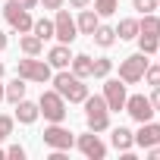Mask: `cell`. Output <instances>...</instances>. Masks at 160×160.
I'll list each match as a JSON object with an SVG mask.
<instances>
[{"label": "cell", "instance_id": "6da1fadb", "mask_svg": "<svg viewBox=\"0 0 160 160\" xmlns=\"http://www.w3.org/2000/svg\"><path fill=\"white\" fill-rule=\"evenodd\" d=\"M50 82H53V91H57L63 101H69V104H82V101L88 98V85H85V78H78L75 72L60 69L57 75H50Z\"/></svg>", "mask_w": 160, "mask_h": 160}, {"label": "cell", "instance_id": "7a4b0ae2", "mask_svg": "<svg viewBox=\"0 0 160 160\" xmlns=\"http://www.w3.org/2000/svg\"><path fill=\"white\" fill-rule=\"evenodd\" d=\"M85 122H88V132H107L110 129V107H107V101H104V94H88L85 101Z\"/></svg>", "mask_w": 160, "mask_h": 160}, {"label": "cell", "instance_id": "3957f363", "mask_svg": "<svg viewBox=\"0 0 160 160\" xmlns=\"http://www.w3.org/2000/svg\"><path fill=\"white\" fill-rule=\"evenodd\" d=\"M16 72H19V78H25V82H38V85H44V82H50V63L47 60H35V57H25V60H19L16 63Z\"/></svg>", "mask_w": 160, "mask_h": 160}, {"label": "cell", "instance_id": "277c9868", "mask_svg": "<svg viewBox=\"0 0 160 160\" xmlns=\"http://www.w3.org/2000/svg\"><path fill=\"white\" fill-rule=\"evenodd\" d=\"M38 110H41V116L47 119V122H63L66 119V101L57 94V91H44L41 98H38Z\"/></svg>", "mask_w": 160, "mask_h": 160}, {"label": "cell", "instance_id": "5b68a950", "mask_svg": "<svg viewBox=\"0 0 160 160\" xmlns=\"http://www.w3.org/2000/svg\"><path fill=\"white\" fill-rule=\"evenodd\" d=\"M144 69H148V53H132L119 63V78L126 85H135L144 78Z\"/></svg>", "mask_w": 160, "mask_h": 160}, {"label": "cell", "instance_id": "8992f818", "mask_svg": "<svg viewBox=\"0 0 160 160\" xmlns=\"http://www.w3.org/2000/svg\"><path fill=\"white\" fill-rule=\"evenodd\" d=\"M75 35H78V25H75V19L69 16V10H57V16H53V38L60 41V44H72L75 41Z\"/></svg>", "mask_w": 160, "mask_h": 160}, {"label": "cell", "instance_id": "52a82bcc", "mask_svg": "<svg viewBox=\"0 0 160 160\" xmlns=\"http://www.w3.org/2000/svg\"><path fill=\"white\" fill-rule=\"evenodd\" d=\"M3 19L10 22V28L13 32H19V35H25V32H32V13L25 10V7H19V3H13V0H10V3L3 7Z\"/></svg>", "mask_w": 160, "mask_h": 160}, {"label": "cell", "instance_id": "ba28073f", "mask_svg": "<svg viewBox=\"0 0 160 160\" xmlns=\"http://www.w3.org/2000/svg\"><path fill=\"white\" fill-rule=\"evenodd\" d=\"M44 144H47L50 151H69V148L75 144V135H72L69 129H63L60 122H50V126L44 129Z\"/></svg>", "mask_w": 160, "mask_h": 160}, {"label": "cell", "instance_id": "9c48e42d", "mask_svg": "<svg viewBox=\"0 0 160 160\" xmlns=\"http://www.w3.org/2000/svg\"><path fill=\"white\" fill-rule=\"evenodd\" d=\"M135 122H148V119H154V107H151V98H144V94H132V98H126V107H122Z\"/></svg>", "mask_w": 160, "mask_h": 160}, {"label": "cell", "instance_id": "30bf717a", "mask_svg": "<svg viewBox=\"0 0 160 160\" xmlns=\"http://www.w3.org/2000/svg\"><path fill=\"white\" fill-rule=\"evenodd\" d=\"M75 144H78V151H82L88 160H104V157H107V144L98 138V132H85V135H78Z\"/></svg>", "mask_w": 160, "mask_h": 160}, {"label": "cell", "instance_id": "8fae6325", "mask_svg": "<svg viewBox=\"0 0 160 160\" xmlns=\"http://www.w3.org/2000/svg\"><path fill=\"white\" fill-rule=\"evenodd\" d=\"M126 82L122 78H107L104 82V101H107V107L110 110H122L126 107Z\"/></svg>", "mask_w": 160, "mask_h": 160}, {"label": "cell", "instance_id": "7c38bea8", "mask_svg": "<svg viewBox=\"0 0 160 160\" xmlns=\"http://www.w3.org/2000/svg\"><path fill=\"white\" fill-rule=\"evenodd\" d=\"M141 129L135 132V144L138 148H154V144H160V122H154V119H148V122H138Z\"/></svg>", "mask_w": 160, "mask_h": 160}, {"label": "cell", "instance_id": "4fadbf2b", "mask_svg": "<svg viewBox=\"0 0 160 160\" xmlns=\"http://www.w3.org/2000/svg\"><path fill=\"white\" fill-rule=\"evenodd\" d=\"M110 144H113L116 151L129 154V151L135 148V132H129L126 126H116V129H113V135H110Z\"/></svg>", "mask_w": 160, "mask_h": 160}, {"label": "cell", "instance_id": "5bb4252c", "mask_svg": "<svg viewBox=\"0 0 160 160\" xmlns=\"http://www.w3.org/2000/svg\"><path fill=\"white\" fill-rule=\"evenodd\" d=\"M47 63H50V69H69V63H72L69 44H57V47H50V53H47Z\"/></svg>", "mask_w": 160, "mask_h": 160}, {"label": "cell", "instance_id": "9a60e30c", "mask_svg": "<svg viewBox=\"0 0 160 160\" xmlns=\"http://www.w3.org/2000/svg\"><path fill=\"white\" fill-rule=\"evenodd\" d=\"M13 107H16V119H19L22 126H32V122H35V119L41 116L38 104H32V101H25V98H22L19 104H13Z\"/></svg>", "mask_w": 160, "mask_h": 160}, {"label": "cell", "instance_id": "2e32d148", "mask_svg": "<svg viewBox=\"0 0 160 160\" xmlns=\"http://www.w3.org/2000/svg\"><path fill=\"white\" fill-rule=\"evenodd\" d=\"M75 25H78V35H94V28L101 25V16L94 13V10H82L78 13V19H75Z\"/></svg>", "mask_w": 160, "mask_h": 160}, {"label": "cell", "instance_id": "e0dca14e", "mask_svg": "<svg viewBox=\"0 0 160 160\" xmlns=\"http://www.w3.org/2000/svg\"><path fill=\"white\" fill-rule=\"evenodd\" d=\"M25 98V78H13V82L10 85H3V101H10V104H19Z\"/></svg>", "mask_w": 160, "mask_h": 160}, {"label": "cell", "instance_id": "ac0fdd59", "mask_svg": "<svg viewBox=\"0 0 160 160\" xmlns=\"http://www.w3.org/2000/svg\"><path fill=\"white\" fill-rule=\"evenodd\" d=\"M19 47H22V53H25V57H38V53L44 50V41H41L38 35H32V32H25V35L19 38Z\"/></svg>", "mask_w": 160, "mask_h": 160}, {"label": "cell", "instance_id": "d6986e66", "mask_svg": "<svg viewBox=\"0 0 160 160\" xmlns=\"http://www.w3.org/2000/svg\"><path fill=\"white\" fill-rule=\"evenodd\" d=\"M138 35H144V38H160V16L148 13L144 19H138Z\"/></svg>", "mask_w": 160, "mask_h": 160}, {"label": "cell", "instance_id": "ffe728a7", "mask_svg": "<svg viewBox=\"0 0 160 160\" xmlns=\"http://www.w3.org/2000/svg\"><path fill=\"white\" fill-rule=\"evenodd\" d=\"M69 66H72V72H75L78 78H91V66H94V60H91L88 53H75Z\"/></svg>", "mask_w": 160, "mask_h": 160}, {"label": "cell", "instance_id": "44dd1931", "mask_svg": "<svg viewBox=\"0 0 160 160\" xmlns=\"http://www.w3.org/2000/svg\"><path fill=\"white\" fill-rule=\"evenodd\" d=\"M91 38H94L98 47H113V44H116V28H110V25H98Z\"/></svg>", "mask_w": 160, "mask_h": 160}, {"label": "cell", "instance_id": "7402d4cb", "mask_svg": "<svg viewBox=\"0 0 160 160\" xmlns=\"http://www.w3.org/2000/svg\"><path fill=\"white\" fill-rule=\"evenodd\" d=\"M116 38L119 41H135L138 38V19H122L116 25Z\"/></svg>", "mask_w": 160, "mask_h": 160}, {"label": "cell", "instance_id": "603a6c76", "mask_svg": "<svg viewBox=\"0 0 160 160\" xmlns=\"http://www.w3.org/2000/svg\"><path fill=\"white\" fill-rule=\"evenodd\" d=\"M32 35H38L41 41L53 38V22H50V19H35V22H32Z\"/></svg>", "mask_w": 160, "mask_h": 160}, {"label": "cell", "instance_id": "cb8c5ba5", "mask_svg": "<svg viewBox=\"0 0 160 160\" xmlns=\"http://www.w3.org/2000/svg\"><path fill=\"white\" fill-rule=\"evenodd\" d=\"M110 69H113V60H110V57H98L94 66H91V75H94V78H107Z\"/></svg>", "mask_w": 160, "mask_h": 160}, {"label": "cell", "instance_id": "d4e9b609", "mask_svg": "<svg viewBox=\"0 0 160 160\" xmlns=\"http://www.w3.org/2000/svg\"><path fill=\"white\" fill-rule=\"evenodd\" d=\"M119 10V0H94V13L98 16H113Z\"/></svg>", "mask_w": 160, "mask_h": 160}, {"label": "cell", "instance_id": "484cf974", "mask_svg": "<svg viewBox=\"0 0 160 160\" xmlns=\"http://www.w3.org/2000/svg\"><path fill=\"white\" fill-rule=\"evenodd\" d=\"M138 47H141V53H157L160 50V38H144V35H138Z\"/></svg>", "mask_w": 160, "mask_h": 160}, {"label": "cell", "instance_id": "4316f807", "mask_svg": "<svg viewBox=\"0 0 160 160\" xmlns=\"http://www.w3.org/2000/svg\"><path fill=\"white\" fill-rule=\"evenodd\" d=\"M132 10H138L141 16H148V13L157 10V0H132Z\"/></svg>", "mask_w": 160, "mask_h": 160}, {"label": "cell", "instance_id": "83f0119b", "mask_svg": "<svg viewBox=\"0 0 160 160\" xmlns=\"http://www.w3.org/2000/svg\"><path fill=\"white\" fill-rule=\"evenodd\" d=\"M144 82L154 85V88L160 85V66H148V69H144Z\"/></svg>", "mask_w": 160, "mask_h": 160}, {"label": "cell", "instance_id": "f1b7e54d", "mask_svg": "<svg viewBox=\"0 0 160 160\" xmlns=\"http://www.w3.org/2000/svg\"><path fill=\"white\" fill-rule=\"evenodd\" d=\"M13 122H16V116H0V141L13 132Z\"/></svg>", "mask_w": 160, "mask_h": 160}, {"label": "cell", "instance_id": "f546056e", "mask_svg": "<svg viewBox=\"0 0 160 160\" xmlns=\"http://www.w3.org/2000/svg\"><path fill=\"white\" fill-rule=\"evenodd\" d=\"M7 157H10V160H25V148H22V144H10V148H7Z\"/></svg>", "mask_w": 160, "mask_h": 160}, {"label": "cell", "instance_id": "4dcf8cb0", "mask_svg": "<svg viewBox=\"0 0 160 160\" xmlns=\"http://www.w3.org/2000/svg\"><path fill=\"white\" fill-rule=\"evenodd\" d=\"M38 3H41L44 10H53V13H57V10H60V7L66 3V0H38Z\"/></svg>", "mask_w": 160, "mask_h": 160}, {"label": "cell", "instance_id": "1f68e13d", "mask_svg": "<svg viewBox=\"0 0 160 160\" xmlns=\"http://www.w3.org/2000/svg\"><path fill=\"white\" fill-rule=\"evenodd\" d=\"M151 107H154V110H160V85L151 91Z\"/></svg>", "mask_w": 160, "mask_h": 160}, {"label": "cell", "instance_id": "d6a6232c", "mask_svg": "<svg viewBox=\"0 0 160 160\" xmlns=\"http://www.w3.org/2000/svg\"><path fill=\"white\" fill-rule=\"evenodd\" d=\"M69 7H75V10H85V7H91V0H69Z\"/></svg>", "mask_w": 160, "mask_h": 160}, {"label": "cell", "instance_id": "836d02e7", "mask_svg": "<svg viewBox=\"0 0 160 160\" xmlns=\"http://www.w3.org/2000/svg\"><path fill=\"white\" fill-rule=\"evenodd\" d=\"M148 157H154V160H160V144H154V148H148Z\"/></svg>", "mask_w": 160, "mask_h": 160}, {"label": "cell", "instance_id": "e575fe53", "mask_svg": "<svg viewBox=\"0 0 160 160\" xmlns=\"http://www.w3.org/2000/svg\"><path fill=\"white\" fill-rule=\"evenodd\" d=\"M13 3H19V7H25V10H32V7L38 3V0H13Z\"/></svg>", "mask_w": 160, "mask_h": 160}, {"label": "cell", "instance_id": "d590c367", "mask_svg": "<svg viewBox=\"0 0 160 160\" xmlns=\"http://www.w3.org/2000/svg\"><path fill=\"white\" fill-rule=\"evenodd\" d=\"M3 50H7V35L0 32V53H3Z\"/></svg>", "mask_w": 160, "mask_h": 160}, {"label": "cell", "instance_id": "8d00e7d4", "mask_svg": "<svg viewBox=\"0 0 160 160\" xmlns=\"http://www.w3.org/2000/svg\"><path fill=\"white\" fill-rule=\"evenodd\" d=\"M0 78H3V63H0Z\"/></svg>", "mask_w": 160, "mask_h": 160}, {"label": "cell", "instance_id": "74e56055", "mask_svg": "<svg viewBox=\"0 0 160 160\" xmlns=\"http://www.w3.org/2000/svg\"><path fill=\"white\" fill-rule=\"evenodd\" d=\"M0 101H3V85H0Z\"/></svg>", "mask_w": 160, "mask_h": 160}, {"label": "cell", "instance_id": "f35d334b", "mask_svg": "<svg viewBox=\"0 0 160 160\" xmlns=\"http://www.w3.org/2000/svg\"><path fill=\"white\" fill-rule=\"evenodd\" d=\"M157 10H160V0H157Z\"/></svg>", "mask_w": 160, "mask_h": 160}, {"label": "cell", "instance_id": "ab89813d", "mask_svg": "<svg viewBox=\"0 0 160 160\" xmlns=\"http://www.w3.org/2000/svg\"><path fill=\"white\" fill-rule=\"evenodd\" d=\"M157 53H160V50H157Z\"/></svg>", "mask_w": 160, "mask_h": 160}]
</instances>
